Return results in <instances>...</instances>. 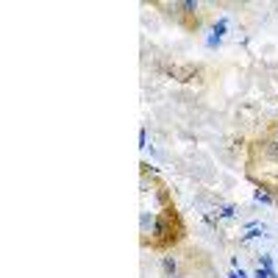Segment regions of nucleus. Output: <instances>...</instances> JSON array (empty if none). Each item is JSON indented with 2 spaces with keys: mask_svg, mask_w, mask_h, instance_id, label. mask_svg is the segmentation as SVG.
I'll list each match as a JSON object with an SVG mask.
<instances>
[{
  "mask_svg": "<svg viewBox=\"0 0 278 278\" xmlns=\"http://www.w3.org/2000/svg\"><path fill=\"white\" fill-rule=\"evenodd\" d=\"M259 267H264V270H275V267H272L270 253H259Z\"/></svg>",
  "mask_w": 278,
  "mask_h": 278,
  "instance_id": "6",
  "label": "nucleus"
},
{
  "mask_svg": "<svg viewBox=\"0 0 278 278\" xmlns=\"http://www.w3.org/2000/svg\"><path fill=\"white\" fill-rule=\"evenodd\" d=\"M259 153L264 159H278V139H264V142H259Z\"/></svg>",
  "mask_w": 278,
  "mask_h": 278,
  "instance_id": "2",
  "label": "nucleus"
},
{
  "mask_svg": "<svg viewBox=\"0 0 278 278\" xmlns=\"http://www.w3.org/2000/svg\"><path fill=\"white\" fill-rule=\"evenodd\" d=\"M162 272H164V278H170V275H178V259L173 253H167V256H162Z\"/></svg>",
  "mask_w": 278,
  "mask_h": 278,
  "instance_id": "1",
  "label": "nucleus"
},
{
  "mask_svg": "<svg viewBox=\"0 0 278 278\" xmlns=\"http://www.w3.org/2000/svg\"><path fill=\"white\" fill-rule=\"evenodd\" d=\"M275 139H278V125H275Z\"/></svg>",
  "mask_w": 278,
  "mask_h": 278,
  "instance_id": "9",
  "label": "nucleus"
},
{
  "mask_svg": "<svg viewBox=\"0 0 278 278\" xmlns=\"http://www.w3.org/2000/svg\"><path fill=\"white\" fill-rule=\"evenodd\" d=\"M253 198L259 200V203H267V206H272V203H275V195H272V192H267L264 187H261V189H256V195H253Z\"/></svg>",
  "mask_w": 278,
  "mask_h": 278,
  "instance_id": "4",
  "label": "nucleus"
},
{
  "mask_svg": "<svg viewBox=\"0 0 278 278\" xmlns=\"http://www.w3.org/2000/svg\"><path fill=\"white\" fill-rule=\"evenodd\" d=\"M170 278H187V275H181V272H178V275H170Z\"/></svg>",
  "mask_w": 278,
  "mask_h": 278,
  "instance_id": "8",
  "label": "nucleus"
},
{
  "mask_svg": "<svg viewBox=\"0 0 278 278\" xmlns=\"http://www.w3.org/2000/svg\"><path fill=\"white\" fill-rule=\"evenodd\" d=\"M264 231H267L264 225H256V228H250V231H248V234H245V236H242L239 242H250V239H259V236H264Z\"/></svg>",
  "mask_w": 278,
  "mask_h": 278,
  "instance_id": "5",
  "label": "nucleus"
},
{
  "mask_svg": "<svg viewBox=\"0 0 278 278\" xmlns=\"http://www.w3.org/2000/svg\"><path fill=\"white\" fill-rule=\"evenodd\" d=\"M228 278H248V275H245L242 270H231V272H228Z\"/></svg>",
  "mask_w": 278,
  "mask_h": 278,
  "instance_id": "7",
  "label": "nucleus"
},
{
  "mask_svg": "<svg viewBox=\"0 0 278 278\" xmlns=\"http://www.w3.org/2000/svg\"><path fill=\"white\" fill-rule=\"evenodd\" d=\"M217 217H220V220H234V217H236V206H234V203H223V206L217 209Z\"/></svg>",
  "mask_w": 278,
  "mask_h": 278,
  "instance_id": "3",
  "label": "nucleus"
}]
</instances>
